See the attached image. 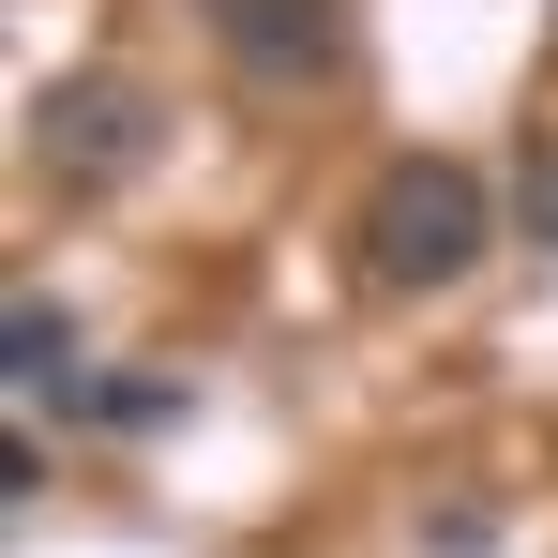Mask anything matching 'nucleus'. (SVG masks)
I'll return each mask as SVG.
<instances>
[{
  "label": "nucleus",
  "instance_id": "nucleus-1",
  "mask_svg": "<svg viewBox=\"0 0 558 558\" xmlns=\"http://www.w3.org/2000/svg\"><path fill=\"white\" fill-rule=\"evenodd\" d=\"M483 242H498V196H483V167H453V151H392L363 182V287H392V302L468 287Z\"/></svg>",
  "mask_w": 558,
  "mask_h": 558
},
{
  "label": "nucleus",
  "instance_id": "nucleus-2",
  "mask_svg": "<svg viewBox=\"0 0 558 558\" xmlns=\"http://www.w3.org/2000/svg\"><path fill=\"white\" fill-rule=\"evenodd\" d=\"M151 151H167V106H151V76H121V61L31 92V167H46L61 196H121Z\"/></svg>",
  "mask_w": 558,
  "mask_h": 558
},
{
  "label": "nucleus",
  "instance_id": "nucleus-3",
  "mask_svg": "<svg viewBox=\"0 0 558 558\" xmlns=\"http://www.w3.org/2000/svg\"><path fill=\"white\" fill-rule=\"evenodd\" d=\"M211 15V46L257 76V92H317L332 61H348V0H196Z\"/></svg>",
  "mask_w": 558,
  "mask_h": 558
},
{
  "label": "nucleus",
  "instance_id": "nucleus-4",
  "mask_svg": "<svg viewBox=\"0 0 558 558\" xmlns=\"http://www.w3.org/2000/svg\"><path fill=\"white\" fill-rule=\"evenodd\" d=\"M0 363H15L31 408H46V392H76V317H61L46 287H15V302H0Z\"/></svg>",
  "mask_w": 558,
  "mask_h": 558
},
{
  "label": "nucleus",
  "instance_id": "nucleus-5",
  "mask_svg": "<svg viewBox=\"0 0 558 558\" xmlns=\"http://www.w3.org/2000/svg\"><path fill=\"white\" fill-rule=\"evenodd\" d=\"M513 227L558 257V136H529V167H513Z\"/></svg>",
  "mask_w": 558,
  "mask_h": 558
},
{
  "label": "nucleus",
  "instance_id": "nucleus-6",
  "mask_svg": "<svg viewBox=\"0 0 558 558\" xmlns=\"http://www.w3.org/2000/svg\"><path fill=\"white\" fill-rule=\"evenodd\" d=\"M92 408H106V423H182V377H106Z\"/></svg>",
  "mask_w": 558,
  "mask_h": 558
}]
</instances>
